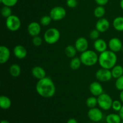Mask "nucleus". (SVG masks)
Segmentation results:
<instances>
[{"label": "nucleus", "mask_w": 123, "mask_h": 123, "mask_svg": "<svg viewBox=\"0 0 123 123\" xmlns=\"http://www.w3.org/2000/svg\"><path fill=\"white\" fill-rule=\"evenodd\" d=\"M94 48L97 52L102 53L107 50L108 44L105 40L102 38H98L96 40L94 43Z\"/></svg>", "instance_id": "nucleus-16"}, {"label": "nucleus", "mask_w": 123, "mask_h": 123, "mask_svg": "<svg viewBox=\"0 0 123 123\" xmlns=\"http://www.w3.org/2000/svg\"><path fill=\"white\" fill-rule=\"evenodd\" d=\"M89 90L92 96L98 97L100 95L103 93V88L101 84L98 82H93L89 86Z\"/></svg>", "instance_id": "nucleus-12"}, {"label": "nucleus", "mask_w": 123, "mask_h": 123, "mask_svg": "<svg viewBox=\"0 0 123 123\" xmlns=\"http://www.w3.org/2000/svg\"><path fill=\"white\" fill-rule=\"evenodd\" d=\"M94 1L98 6H103L108 4L109 0H94Z\"/></svg>", "instance_id": "nucleus-36"}, {"label": "nucleus", "mask_w": 123, "mask_h": 123, "mask_svg": "<svg viewBox=\"0 0 123 123\" xmlns=\"http://www.w3.org/2000/svg\"><path fill=\"white\" fill-rule=\"evenodd\" d=\"M110 27V23L106 18H100L97 20L96 24V29L100 32H105Z\"/></svg>", "instance_id": "nucleus-14"}, {"label": "nucleus", "mask_w": 123, "mask_h": 123, "mask_svg": "<svg viewBox=\"0 0 123 123\" xmlns=\"http://www.w3.org/2000/svg\"><path fill=\"white\" fill-rule=\"evenodd\" d=\"M42 42H43L42 38L38 36L33 37L32 40V44L36 46H40L42 44Z\"/></svg>", "instance_id": "nucleus-34"}, {"label": "nucleus", "mask_w": 123, "mask_h": 123, "mask_svg": "<svg viewBox=\"0 0 123 123\" xmlns=\"http://www.w3.org/2000/svg\"><path fill=\"white\" fill-rule=\"evenodd\" d=\"M121 120L120 115L116 114H109L106 118V123H121Z\"/></svg>", "instance_id": "nucleus-23"}, {"label": "nucleus", "mask_w": 123, "mask_h": 123, "mask_svg": "<svg viewBox=\"0 0 123 123\" xmlns=\"http://www.w3.org/2000/svg\"><path fill=\"white\" fill-rule=\"evenodd\" d=\"M6 24L8 30L11 31H16L20 28L21 21L19 17L12 14L9 17L6 18Z\"/></svg>", "instance_id": "nucleus-6"}, {"label": "nucleus", "mask_w": 123, "mask_h": 123, "mask_svg": "<svg viewBox=\"0 0 123 123\" xmlns=\"http://www.w3.org/2000/svg\"><path fill=\"white\" fill-rule=\"evenodd\" d=\"M28 32L32 37L37 36L41 32V26L37 22H32L28 26Z\"/></svg>", "instance_id": "nucleus-13"}, {"label": "nucleus", "mask_w": 123, "mask_h": 123, "mask_svg": "<svg viewBox=\"0 0 123 123\" xmlns=\"http://www.w3.org/2000/svg\"><path fill=\"white\" fill-rule=\"evenodd\" d=\"M100 33V32L97 29H95V30H92V31L90 32V35H89V36H90V37L91 39L96 40L99 38Z\"/></svg>", "instance_id": "nucleus-33"}, {"label": "nucleus", "mask_w": 123, "mask_h": 123, "mask_svg": "<svg viewBox=\"0 0 123 123\" xmlns=\"http://www.w3.org/2000/svg\"><path fill=\"white\" fill-rule=\"evenodd\" d=\"M111 71L112 78L114 79H118L123 75V67L121 65H115Z\"/></svg>", "instance_id": "nucleus-19"}, {"label": "nucleus", "mask_w": 123, "mask_h": 123, "mask_svg": "<svg viewBox=\"0 0 123 123\" xmlns=\"http://www.w3.org/2000/svg\"><path fill=\"white\" fill-rule=\"evenodd\" d=\"M120 98L121 102L123 103V91H121L120 94Z\"/></svg>", "instance_id": "nucleus-39"}, {"label": "nucleus", "mask_w": 123, "mask_h": 123, "mask_svg": "<svg viewBox=\"0 0 123 123\" xmlns=\"http://www.w3.org/2000/svg\"><path fill=\"white\" fill-rule=\"evenodd\" d=\"M86 105L89 108H95L96 105H98L97 98L94 96L88 97L86 100Z\"/></svg>", "instance_id": "nucleus-27"}, {"label": "nucleus", "mask_w": 123, "mask_h": 123, "mask_svg": "<svg viewBox=\"0 0 123 123\" xmlns=\"http://www.w3.org/2000/svg\"><path fill=\"white\" fill-rule=\"evenodd\" d=\"M66 4L69 8H74L78 5V1L77 0H67Z\"/></svg>", "instance_id": "nucleus-35"}, {"label": "nucleus", "mask_w": 123, "mask_h": 123, "mask_svg": "<svg viewBox=\"0 0 123 123\" xmlns=\"http://www.w3.org/2000/svg\"><path fill=\"white\" fill-rule=\"evenodd\" d=\"M60 32L56 28H50L44 34V40L49 44H55L60 38Z\"/></svg>", "instance_id": "nucleus-4"}, {"label": "nucleus", "mask_w": 123, "mask_h": 123, "mask_svg": "<svg viewBox=\"0 0 123 123\" xmlns=\"http://www.w3.org/2000/svg\"><path fill=\"white\" fill-rule=\"evenodd\" d=\"M37 93L44 98H50L55 95L56 87L54 82L49 77L38 80L36 86Z\"/></svg>", "instance_id": "nucleus-1"}, {"label": "nucleus", "mask_w": 123, "mask_h": 123, "mask_svg": "<svg viewBox=\"0 0 123 123\" xmlns=\"http://www.w3.org/2000/svg\"><path fill=\"white\" fill-rule=\"evenodd\" d=\"M31 73L32 76L36 79H42L43 78H45L46 75V71L43 68H42L40 66H35L31 70Z\"/></svg>", "instance_id": "nucleus-18"}, {"label": "nucleus", "mask_w": 123, "mask_h": 123, "mask_svg": "<svg viewBox=\"0 0 123 123\" xmlns=\"http://www.w3.org/2000/svg\"><path fill=\"white\" fill-rule=\"evenodd\" d=\"M88 117L91 121L93 122H98L103 119V114L100 109L95 107L90 108L88 112Z\"/></svg>", "instance_id": "nucleus-9"}, {"label": "nucleus", "mask_w": 123, "mask_h": 123, "mask_svg": "<svg viewBox=\"0 0 123 123\" xmlns=\"http://www.w3.org/2000/svg\"><path fill=\"white\" fill-rule=\"evenodd\" d=\"M98 105L102 109L108 111L112 108L113 100L112 97L107 93H102L97 97Z\"/></svg>", "instance_id": "nucleus-5"}, {"label": "nucleus", "mask_w": 123, "mask_h": 123, "mask_svg": "<svg viewBox=\"0 0 123 123\" xmlns=\"http://www.w3.org/2000/svg\"><path fill=\"white\" fill-rule=\"evenodd\" d=\"M74 46L76 49L77 51L79 52H84L88 50V42L85 37H79L76 40L74 43Z\"/></svg>", "instance_id": "nucleus-11"}, {"label": "nucleus", "mask_w": 123, "mask_h": 123, "mask_svg": "<svg viewBox=\"0 0 123 123\" xmlns=\"http://www.w3.org/2000/svg\"><path fill=\"white\" fill-rule=\"evenodd\" d=\"M123 46V44L121 40L117 37H113L108 42V47L110 50L115 53L121 51Z\"/></svg>", "instance_id": "nucleus-10"}, {"label": "nucleus", "mask_w": 123, "mask_h": 123, "mask_svg": "<svg viewBox=\"0 0 123 123\" xmlns=\"http://www.w3.org/2000/svg\"><path fill=\"white\" fill-rule=\"evenodd\" d=\"M13 53L14 54V56L18 59L25 58L27 55V50L26 48L22 45H17L14 47L13 49Z\"/></svg>", "instance_id": "nucleus-17"}, {"label": "nucleus", "mask_w": 123, "mask_h": 123, "mask_svg": "<svg viewBox=\"0 0 123 123\" xmlns=\"http://www.w3.org/2000/svg\"><path fill=\"white\" fill-rule=\"evenodd\" d=\"M113 27L118 31H123V16H118L114 19Z\"/></svg>", "instance_id": "nucleus-21"}, {"label": "nucleus", "mask_w": 123, "mask_h": 123, "mask_svg": "<svg viewBox=\"0 0 123 123\" xmlns=\"http://www.w3.org/2000/svg\"><path fill=\"white\" fill-rule=\"evenodd\" d=\"M106 13L105 8L103 6H98L94 10V15L97 18H102Z\"/></svg>", "instance_id": "nucleus-26"}, {"label": "nucleus", "mask_w": 123, "mask_h": 123, "mask_svg": "<svg viewBox=\"0 0 123 123\" xmlns=\"http://www.w3.org/2000/svg\"><path fill=\"white\" fill-rule=\"evenodd\" d=\"M119 115H120L121 120L123 121V105L122 108H121V109H120V111H119Z\"/></svg>", "instance_id": "nucleus-38"}, {"label": "nucleus", "mask_w": 123, "mask_h": 123, "mask_svg": "<svg viewBox=\"0 0 123 123\" xmlns=\"http://www.w3.org/2000/svg\"><path fill=\"white\" fill-rule=\"evenodd\" d=\"M1 14L2 16L5 18H7L12 14V11L11 9V7H8V6H4L3 7L1 8Z\"/></svg>", "instance_id": "nucleus-28"}, {"label": "nucleus", "mask_w": 123, "mask_h": 123, "mask_svg": "<svg viewBox=\"0 0 123 123\" xmlns=\"http://www.w3.org/2000/svg\"><path fill=\"white\" fill-rule=\"evenodd\" d=\"M18 2V0H2L1 3H2L4 6L12 7L15 6Z\"/></svg>", "instance_id": "nucleus-32"}, {"label": "nucleus", "mask_w": 123, "mask_h": 123, "mask_svg": "<svg viewBox=\"0 0 123 123\" xmlns=\"http://www.w3.org/2000/svg\"><path fill=\"white\" fill-rule=\"evenodd\" d=\"M10 56V49L5 46H1L0 47V63L1 64L6 63Z\"/></svg>", "instance_id": "nucleus-15"}, {"label": "nucleus", "mask_w": 123, "mask_h": 123, "mask_svg": "<svg viewBox=\"0 0 123 123\" xmlns=\"http://www.w3.org/2000/svg\"><path fill=\"white\" fill-rule=\"evenodd\" d=\"M81 60H80V58L78 57H74L72 58V60L70 62V67L73 70H77L80 68V66H81Z\"/></svg>", "instance_id": "nucleus-25"}, {"label": "nucleus", "mask_w": 123, "mask_h": 123, "mask_svg": "<svg viewBox=\"0 0 123 123\" xmlns=\"http://www.w3.org/2000/svg\"><path fill=\"white\" fill-rule=\"evenodd\" d=\"M77 52L78 51L74 46L68 45L65 48V54L67 57L70 58H73L75 57Z\"/></svg>", "instance_id": "nucleus-24"}, {"label": "nucleus", "mask_w": 123, "mask_h": 123, "mask_svg": "<svg viewBox=\"0 0 123 123\" xmlns=\"http://www.w3.org/2000/svg\"><path fill=\"white\" fill-rule=\"evenodd\" d=\"M12 106V101L8 97L1 96L0 97V106L3 109H8Z\"/></svg>", "instance_id": "nucleus-20"}, {"label": "nucleus", "mask_w": 123, "mask_h": 123, "mask_svg": "<svg viewBox=\"0 0 123 123\" xmlns=\"http://www.w3.org/2000/svg\"><path fill=\"white\" fill-rule=\"evenodd\" d=\"M121 51H122V52H123V48H122V49H121Z\"/></svg>", "instance_id": "nucleus-42"}, {"label": "nucleus", "mask_w": 123, "mask_h": 123, "mask_svg": "<svg viewBox=\"0 0 123 123\" xmlns=\"http://www.w3.org/2000/svg\"><path fill=\"white\" fill-rule=\"evenodd\" d=\"M98 64L102 68L111 70L116 65L117 56L111 50H105L98 56Z\"/></svg>", "instance_id": "nucleus-2"}, {"label": "nucleus", "mask_w": 123, "mask_h": 123, "mask_svg": "<svg viewBox=\"0 0 123 123\" xmlns=\"http://www.w3.org/2000/svg\"><path fill=\"white\" fill-rule=\"evenodd\" d=\"M123 105L121 104V102L119 100H114L113 101L112 105V108L114 109L115 111L119 112L120 109L122 108Z\"/></svg>", "instance_id": "nucleus-31"}, {"label": "nucleus", "mask_w": 123, "mask_h": 123, "mask_svg": "<svg viewBox=\"0 0 123 123\" xmlns=\"http://www.w3.org/2000/svg\"><path fill=\"white\" fill-rule=\"evenodd\" d=\"M115 87L119 91H123V75L117 79L115 81Z\"/></svg>", "instance_id": "nucleus-30"}, {"label": "nucleus", "mask_w": 123, "mask_h": 123, "mask_svg": "<svg viewBox=\"0 0 123 123\" xmlns=\"http://www.w3.org/2000/svg\"><path fill=\"white\" fill-rule=\"evenodd\" d=\"M96 78L97 80L102 82L109 81L112 78L111 71L106 68H100L96 72Z\"/></svg>", "instance_id": "nucleus-8"}, {"label": "nucleus", "mask_w": 123, "mask_h": 123, "mask_svg": "<svg viewBox=\"0 0 123 123\" xmlns=\"http://www.w3.org/2000/svg\"><path fill=\"white\" fill-rule=\"evenodd\" d=\"M52 20V19L50 16V15L43 16L40 19V24L43 26H48L49 25H50Z\"/></svg>", "instance_id": "nucleus-29"}, {"label": "nucleus", "mask_w": 123, "mask_h": 123, "mask_svg": "<svg viewBox=\"0 0 123 123\" xmlns=\"http://www.w3.org/2000/svg\"><path fill=\"white\" fill-rule=\"evenodd\" d=\"M1 123H10V122L7 121V120H2Z\"/></svg>", "instance_id": "nucleus-41"}, {"label": "nucleus", "mask_w": 123, "mask_h": 123, "mask_svg": "<svg viewBox=\"0 0 123 123\" xmlns=\"http://www.w3.org/2000/svg\"><path fill=\"white\" fill-rule=\"evenodd\" d=\"M9 72L12 77L18 78L21 73V68H20L19 65L17 64H13L10 67Z\"/></svg>", "instance_id": "nucleus-22"}, {"label": "nucleus", "mask_w": 123, "mask_h": 123, "mask_svg": "<svg viewBox=\"0 0 123 123\" xmlns=\"http://www.w3.org/2000/svg\"><path fill=\"white\" fill-rule=\"evenodd\" d=\"M66 10L64 7L61 6H56L50 10L49 15L53 20L58 21L63 19L66 17Z\"/></svg>", "instance_id": "nucleus-7"}, {"label": "nucleus", "mask_w": 123, "mask_h": 123, "mask_svg": "<svg viewBox=\"0 0 123 123\" xmlns=\"http://www.w3.org/2000/svg\"><path fill=\"white\" fill-rule=\"evenodd\" d=\"M67 123H78V121L74 118H70L67 121Z\"/></svg>", "instance_id": "nucleus-37"}, {"label": "nucleus", "mask_w": 123, "mask_h": 123, "mask_svg": "<svg viewBox=\"0 0 123 123\" xmlns=\"http://www.w3.org/2000/svg\"><path fill=\"white\" fill-rule=\"evenodd\" d=\"M121 123H123V122H121Z\"/></svg>", "instance_id": "nucleus-43"}, {"label": "nucleus", "mask_w": 123, "mask_h": 123, "mask_svg": "<svg viewBox=\"0 0 123 123\" xmlns=\"http://www.w3.org/2000/svg\"><path fill=\"white\" fill-rule=\"evenodd\" d=\"M120 7L122 8V10H123V0L120 1Z\"/></svg>", "instance_id": "nucleus-40"}, {"label": "nucleus", "mask_w": 123, "mask_h": 123, "mask_svg": "<svg viewBox=\"0 0 123 123\" xmlns=\"http://www.w3.org/2000/svg\"><path fill=\"white\" fill-rule=\"evenodd\" d=\"M82 64L86 66H92L96 64L98 61V56L94 50H86L82 52L80 55Z\"/></svg>", "instance_id": "nucleus-3"}]
</instances>
